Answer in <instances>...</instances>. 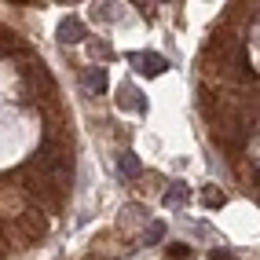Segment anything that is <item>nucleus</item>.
Masks as SVG:
<instances>
[{
    "instance_id": "1",
    "label": "nucleus",
    "mask_w": 260,
    "mask_h": 260,
    "mask_svg": "<svg viewBox=\"0 0 260 260\" xmlns=\"http://www.w3.org/2000/svg\"><path fill=\"white\" fill-rule=\"evenodd\" d=\"M15 180H19V187H22V194H29L33 202L41 205L44 213H59L62 209V202H66V190L62 187H55L41 169H33V165H22L19 172H15Z\"/></svg>"
},
{
    "instance_id": "2",
    "label": "nucleus",
    "mask_w": 260,
    "mask_h": 260,
    "mask_svg": "<svg viewBox=\"0 0 260 260\" xmlns=\"http://www.w3.org/2000/svg\"><path fill=\"white\" fill-rule=\"evenodd\" d=\"M15 231H19V238L26 242V246H37V242L48 235L44 209H37V205H26V209L19 213V220H15Z\"/></svg>"
},
{
    "instance_id": "3",
    "label": "nucleus",
    "mask_w": 260,
    "mask_h": 260,
    "mask_svg": "<svg viewBox=\"0 0 260 260\" xmlns=\"http://www.w3.org/2000/svg\"><path fill=\"white\" fill-rule=\"evenodd\" d=\"M132 62H140V74L143 77H158L169 70V62L161 55H154V51H140V55H132Z\"/></svg>"
},
{
    "instance_id": "4",
    "label": "nucleus",
    "mask_w": 260,
    "mask_h": 260,
    "mask_svg": "<svg viewBox=\"0 0 260 260\" xmlns=\"http://www.w3.org/2000/svg\"><path fill=\"white\" fill-rule=\"evenodd\" d=\"M59 41H62V44H77V41H84V26H81L77 19H66V22L59 26Z\"/></svg>"
},
{
    "instance_id": "5",
    "label": "nucleus",
    "mask_w": 260,
    "mask_h": 260,
    "mask_svg": "<svg viewBox=\"0 0 260 260\" xmlns=\"http://www.w3.org/2000/svg\"><path fill=\"white\" fill-rule=\"evenodd\" d=\"M117 103H121V110H128V107H132V110H140V114L147 110V103L140 99V92H136V88H128V84L121 88V99H117Z\"/></svg>"
},
{
    "instance_id": "6",
    "label": "nucleus",
    "mask_w": 260,
    "mask_h": 260,
    "mask_svg": "<svg viewBox=\"0 0 260 260\" xmlns=\"http://www.w3.org/2000/svg\"><path fill=\"white\" fill-rule=\"evenodd\" d=\"M121 172H125V176H140V172H143L140 158H136L132 150H125V154H121Z\"/></svg>"
},
{
    "instance_id": "7",
    "label": "nucleus",
    "mask_w": 260,
    "mask_h": 260,
    "mask_svg": "<svg viewBox=\"0 0 260 260\" xmlns=\"http://www.w3.org/2000/svg\"><path fill=\"white\" fill-rule=\"evenodd\" d=\"M202 202H205V209H220V205H223V190L205 187V190H202Z\"/></svg>"
},
{
    "instance_id": "8",
    "label": "nucleus",
    "mask_w": 260,
    "mask_h": 260,
    "mask_svg": "<svg viewBox=\"0 0 260 260\" xmlns=\"http://www.w3.org/2000/svg\"><path fill=\"white\" fill-rule=\"evenodd\" d=\"M88 88H92V92H103V88H107V70H103V66H95V70L88 74Z\"/></svg>"
},
{
    "instance_id": "9",
    "label": "nucleus",
    "mask_w": 260,
    "mask_h": 260,
    "mask_svg": "<svg viewBox=\"0 0 260 260\" xmlns=\"http://www.w3.org/2000/svg\"><path fill=\"white\" fill-rule=\"evenodd\" d=\"M180 202H187V187L183 183H176V187L165 190V205H180Z\"/></svg>"
},
{
    "instance_id": "10",
    "label": "nucleus",
    "mask_w": 260,
    "mask_h": 260,
    "mask_svg": "<svg viewBox=\"0 0 260 260\" xmlns=\"http://www.w3.org/2000/svg\"><path fill=\"white\" fill-rule=\"evenodd\" d=\"M161 235H165V223H150L147 235H143V242H147V246H154V242H158Z\"/></svg>"
},
{
    "instance_id": "11",
    "label": "nucleus",
    "mask_w": 260,
    "mask_h": 260,
    "mask_svg": "<svg viewBox=\"0 0 260 260\" xmlns=\"http://www.w3.org/2000/svg\"><path fill=\"white\" fill-rule=\"evenodd\" d=\"M169 256L172 260H190L194 253H190V246H169Z\"/></svg>"
},
{
    "instance_id": "12",
    "label": "nucleus",
    "mask_w": 260,
    "mask_h": 260,
    "mask_svg": "<svg viewBox=\"0 0 260 260\" xmlns=\"http://www.w3.org/2000/svg\"><path fill=\"white\" fill-rule=\"evenodd\" d=\"M209 260H235V253H228V249H213Z\"/></svg>"
},
{
    "instance_id": "13",
    "label": "nucleus",
    "mask_w": 260,
    "mask_h": 260,
    "mask_svg": "<svg viewBox=\"0 0 260 260\" xmlns=\"http://www.w3.org/2000/svg\"><path fill=\"white\" fill-rule=\"evenodd\" d=\"M4 253H8V249H4V246H0V256H4Z\"/></svg>"
}]
</instances>
